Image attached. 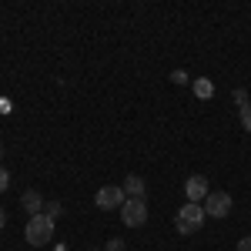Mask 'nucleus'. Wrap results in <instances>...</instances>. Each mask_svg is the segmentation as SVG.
Segmentation results:
<instances>
[{
  "label": "nucleus",
  "instance_id": "nucleus-1",
  "mask_svg": "<svg viewBox=\"0 0 251 251\" xmlns=\"http://www.w3.org/2000/svg\"><path fill=\"white\" fill-rule=\"evenodd\" d=\"M24 241H27V245H34V248L50 245V241H54V221H50L47 214H34V218H27Z\"/></svg>",
  "mask_w": 251,
  "mask_h": 251
},
{
  "label": "nucleus",
  "instance_id": "nucleus-2",
  "mask_svg": "<svg viewBox=\"0 0 251 251\" xmlns=\"http://www.w3.org/2000/svg\"><path fill=\"white\" fill-rule=\"evenodd\" d=\"M208 221V214H204V204H184L181 211L174 214V228H177V234H194L201 231V225Z\"/></svg>",
  "mask_w": 251,
  "mask_h": 251
},
{
  "label": "nucleus",
  "instance_id": "nucleus-3",
  "mask_svg": "<svg viewBox=\"0 0 251 251\" xmlns=\"http://www.w3.org/2000/svg\"><path fill=\"white\" fill-rule=\"evenodd\" d=\"M124 201H127V194H124V188H117V184L97 188V198H94V204L100 208V211H121Z\"/></svg>",
  "mask_w": 251,
  "mask_h": 251
},
{
  "label": "nucleus",
  "instance_id": "nucleus-4",
  "mask_svg": "<svg viewBox=\"0 0 251 251\" xmlns=\"http://www.w3.org/2000/svg\"><path fill=\"white\" fill-rule=\"evenodd\" d=\"M121 221H124L127 228H144V221H148V204L137 201V198H127V201L121 204Z\"/></svg>",
  "mask_w": 251,
  "mask_h": 251
},
{
  "label": "nucleus",
  "instance_id": "nucleus-5",
  "mask_svg": "<svg viewBox=\"0 0 251 251\" xmlns=\"http://www.w3.org/2000/svg\"><path fill=\"white\" fill-rule=\"evenodd\" d=\"M231 208H234V201H231L228 191H211L204 198V214H208V218H228Z\"/></svg>",
  "mask_w": 251,
  "mask_h": 251
},
{
  "label": "nucleus",
  "instance_id": "nucleus-6",
  "mask_svg": "<svg viewBox=\"0 0 251 251\" xmlns=\"http://www.w3.org/2000/svg\"><path fill=\"white\" fill-rule=\"evenodd\" d=\"M184 194H188V201H191V204H201V201L211 194L208 177H204V174H191V177L184 181Z\"/></svg>",
  "mask_w": 251,
  "mask_h": 251
},
{
  "label": "nucleus",
  "instance_id": "nucleus-7",
  "mask_svg": "<svg viewBox=\"0 0 251 251\" xmlns=\"http://www.w3.org/2000/svg\"><path fill=\"white\" fill-rule=\"evenodd\" d=\"M20 208L30 214V218H34V214H44V198H40L37 188H30V191L20 194Z\"/></svg>",
  "mask_w": 251,
  "mask_h": 251
},
{
  "label": "nucleus",
  "instance_id": "nucleus-8",
  "mask_svg": "<svg viewBox=\"0 0 251 251\" xmlns=\"http://www.w3.org/2000/svg\"><path fill=\"white\" fill-rule=\"evenodd\" d=\"M121 188H124L127 198H137V201H144V198H148V184H144V177H137V174H127Z\"/></svg>",
  "mask_w": 251,
  "mask_h": 251
},
{
  "label": "nucleus",
  "instance_id": "nucleus-9",
  "mask_svg": "<svg viewBox=\"0 0 251 251\" xmlns=\"http://www.w3.org/2000/svg\"><path fill=\"white\" fill-rule=\"evenodd\" d=\"M194 94L201 97V100H208V97H214V84L208 77H198L194 80Z\"/></svg>",
  "mask_w": 251,
  "mask_h": 251
},
{
  "label": "nucleus",
  "instance_id": "nucleus-10",
  "mask_svg": "<svg viewBox=\"0 0 251 251\" xmlns=\"http://www.w3.org/2000/svg\"><path fill=\"white\" fill-rule=\"evenodd\" d=\"M44 214H47L50 221H57L60 214H64V204H60V201H47V204H44Z\"/></svg>",
  "mask_w": 251,
  "mask_h": 251
},
{
  "label": "nucleus",
  "instance_id": "nucleus-11",
  "mask_svg": "<svg viewBox=\"0 0 251 251\" xmlns=\"http://www.w3.org/2000/svg\"><path fill=\"white\" fill-rule=\"evenodd\" d=\"M238 117H241V127L251 134V100L245 104V107H238Z\"/></svg>",
  "mask_w": 251,
  "mask_h": 251
},
{
  "label": "nucleus",
  "instance_id": "nucleus-12",
  "mask_svg": "<svg viewBox=\"0 0 251 251\" xmlns=\"http://www.w3.org/2000/svg\"><path fill=\"white\" fill-rule=\"evenodd\" d=\"M7 188H10V171H7V168L0 164V194L7 191Z\"/></svg>",
  "mask_w": 251,
  "mask_h": 251
},
{
  "label": "nucleus",
  "instance_id": "nucleus-13",
  "mask_svg": "<svg viewBox=\"0 0 251 251\" xmlns=\"http://www.w3.org/2000/svg\"><path fill=\"white\" fill-rule=\"evenodd\" d=\"M231 97H234V104H238V107H245V104H248V91H245V87H238Z\"/></svg>",
  "mask_w": 251,
  "mask_h": 251
},
{
  "label": "nucleus",
  "instance_id": "nucleus-14",
  "mask_svg": "<svg viewBox=\"0 0 251 251\" xmlns=\"http://www.w3.org/2000/svg\"><path fill=\"white\" fill-rule=\"evenodd\" d=\"M171 84H177V87H181V84H188V71H174V74H171Z\"/></svg>",
  "mask_w": 251,
  "mask_h": 251
},
{
  "label": "nucleus",
  "instance_id": "nucleus-15",
  "mask_svg": "<svg viewBox=\"0 0 251 251\" xmlns=\"http://www.w3.org/2000/svg\"><path fill=\"white\" fill-rule=\"evenodd\" d=\"M104 251H124V241H121V238H111V241L104 245Z\"/></svg>",
  "mask_w": 251,
  "mask_h": 251
},
{
  "label": "nucleus",
  "instance_id": "nucleus-16",
  "mask_svg": "<svg viewBox=\"0 0 251 251\" xmlns=\"http://www.w3.org/2000/svg\"><path fill=\"white\" fill-rule=\"evenodd\" d=\"M10 111H14V104H10L7 97H0V114H10Z\"/></svg>",
  "mask_w": 251,
  "mask_h": 251
},
{
  "label": "nucleus",
  "instance_id": "nucleus-17",
  "mask_svg": "<svg viewBox=\"0 0 251 251\" xmlns=\"http://www.w3.org/2000/svg\"><path fill=\"white\" fill-rule=\"evenodd\" d=\"M238 251H251V234H245V238L238 241Z\"/></svg>",
  "mask_w": 251,
  "mask_h": 251
},
{
  "label": "nucleus",
  "instance_id": "nucleus-18",
  "mask_svg": "<svg viewBox=\"0 0 251 251\" xmlns=\"http://www.w3.org/2000/svg\"><path fill=\"white\" fill-rule=\"evenodd\" d=\"M7 225V211H3V204H0V228Z\"/></svg>",
  "mask_w": 251,
  "mask_h": 251
},
{
  "label": "nucleus",
  "instance_id": "nucleus-19",
  "mask_svg": "<svg viewBox=\"0 0 251 251\" xmlns=\"http://www.w3.org/2000/svg\"><path fill=\"white\" fill-rule=\"evenodd\" d=\"M0 157H3V148H0Z\"/></svg>",
  "mask_w": 251,
  "mask_h": 251
},
{
  "label": "nucleus",
  "instance_id": "nucleus-20",
  "mask_svg": "<svg viewBox=\"0 0 251 251\" xmlns=\"http://www.w3.org/2000/svg\"><path fill=\"white\" fill-rule=\"evenodd\" d=\"M91 251H97V248H91Z\"/></svg>",
  "mask_w": 251,
  "mask_h": 251
}]
</instances>
